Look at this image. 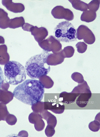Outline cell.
<instances>
[{"label":"cell","mask_w":100,"mask_h":137,"mask_svg":"<svg viewBox=\"0 0 100 137\" xmlns=\"http://www.w3.org/2000/svg\"><path fill=\"white\" fill-rule=\"evenodd\" d=\"M44 92V88L39 80L28 79L17 86L13 94L20 101L32 106L42 100Z\"/></svg>","instance_id":"obj_1"},{"label":"cell","mask_w":100,"mask_h":137,"mask_svg":"<svg viewBox=\"0 0 100 137\" xmlns=\"http://www.w3.org/2000/svg\"><path fill=\"white\" fill-rule=\"evenodd\" d=\"M50 53L44 50L41 54L31 57L27 61L25 67L26 74L30 78L39 79L49 73L50 67L47 63V58Z\"/></svg>","instance_id":"obj_2"},{"label":"cell","mask_w":100,"mask_h":137,"mask_svg":"<svg viewBox=\"0 0 100 137\" xmlns=\"http://www.w3.org/2000/svg\"><path fill=\"white\" fill-rule=\"evenodd\" d=\"M4 72L5 81L12 85L21 83L26 77L24 67L19 62L15 61H10L5 64Z\"/></svg>","instance_id":"obj_3"},{"label":"cell","mask_w":100,"mask_h":137,"mask_svg":"<svg viewBox=\"0 0 100 137\" xmlns=\"http://www.w3.org/2000/svg\"><path fill=\"white\" fill-rule=\"evenodd\" d=\"M54 33L60 41L69 42L77 40L76 30L68 21L59 23L54 28Z\"/></svg>","instance_id":"obj_4"},{"label":"cell","mask_w":100,"mask_h":137,"mask_svg":"<svg viewBox=\"0 0 100 137\" xmlns=\"http://www.w3.org/2000/svg\"><path fill=\"white\" fill-rule=\"evenodd\" d=\"M39 46L44 50L53 53L59 52L62 50V46L60 42L53 36H50L46 40L38 43Z\"/></svg>","instance_id":"obj_5"},{"label":"cell","mask_w":100,"mask_h":137,"mask_svg":"<svg viewBox=\"0 0 100 137\" xmlns=\"http://www.w3.org/2000/svg\"><path fill=\"white\" fill-rule=\"evenodd\" d=\"M76 38L78 40L83 39L87 44H91L95 40V36L92 31L86 26L82 24L76 30Z\"/></svg>","instance_id":"obj_6"},{"label":"cell","mask_w":100,"mask_h":137,"mask_svg":"<svg viewBox=\"0 0 100 137\" xmlns=\"http://www.w3.org/2000/svg\"><path fill=\"white\" fill-rule=\"evenodd\" d=\"M51 13L55 18L64 19L68 21L72 20L74 17L73 13L70 10L65 8L61 6H57L52 10Z\"/></svg>","instance_id":"obj_7"},{"label":"cell","mask_w":100,"mask_h":137,"mask_svg":"<svg viewBox=\"0 0 100 137\" xmlns=\"http://www.w3.org/2000/svg\"><path fill=\"white\" fill-rule=\"evenodd\" d=\"M42 118L39 113L32 112L29 115L28 119L30 122L34 124L35 128L38 131L42 130L45 124Z\"/></svg>","instance_id":"obj_8"},{"label":"cell","mask_w":100,"mask_h":137,"mask_svg":"<svg viewBox=\"0 0 100 137\" xmlns=\"http://www.w3.org/2000/svg\"><path fill=\"white\" fill-rule=\"evenodd\" d=\"M30 32L36 40L38 43L44 40L48 34L46 29L43 27L38 28L36 26H33Z\"/></svg>","instance_id":"obj_9"},{"label":"cell","mask_w":100,"mask_h":137,"mask_svg":"<svg viewBox=\"0 0 100 137\" xmlns=\"http://www.w3.org/2000/svg\"><path fill=\"white\" fill-rule=\"evenodd\" d=\"M2 4L9 10L15 13L22 12L25 9V7L21 3H14L12 0H2Z\"/></svg>","instance_id":"obj_10"},{"label":"cell","mask_w":100,"mask_h":137,"mask_svg":"<svg viewBox=\"0 0 100 137\" xmlns=\"http://www.w3.org/2000/svg\"><path fill=\"white\" fill-rule=\"evenodd\" d=\"M62 50L56 53L49 54L47 58V62L48 65L56 66L61 64L64 62L65 58L62 55Z\"/></svg>","instance_id":"obj_11"},{"label":"cell","mask_w":100,"mask_h":137,"mask_svg":"<svg viewBox=\"0 0 100 137\" xmlns=\"http://www.w3.org/2000/svg\"><path fill=\"white\" fill-rule=\"evenodd\" d=\"M64 106L62 104H56L49 102H44V109L50 110L56 114L62 113L64 110Z\"/></svg>","instance_id":"obj_12"},{"label":"cell","mask_w":100,"mask_h":137,"mask_svg":"<svg viewBox=\"0 0 100 137\" xmlns=\"http://www.w3.org/2000/svg\"><path fill=\"white\" fill-rule=\"evenodd\" d=\"M79 95L77 93L64 92L60 94L59 100L64 103L68 104L74 102L76 97Z\"/></svg>","instance_id":"obj_13"},{"label":"cell","mask_w":100,"mask_h":137,"mask_svg":"<svg viewBox=\"0 0 100 137\" xmlns=\"http://www.w3.org/2000/svg\"><path fill=\"white\" fill-rule=\"evenodd\" d=\"M42 118L45 120L48 125L54 128L57 124V120L55 116L49 112L47 110H44L42 112L39 113Z\"/></svg>","instance_id":"obj_14"},{"label":"cell","mask_w":100,"mask_h":137,"mask_svg":"<svg viewBox=\"0 0 100 137\" xmlns=\"http://www.w3.org/2000/svg\"><path fill=\"white\" fill-rule=\"evenodd\" d=\"M77 98L76 103L79 107H85L88 103L89 100L92 96L91 92L80 94Z\"/></svg>","instance_id":"obj_15"},{"label":"cell","mask_w":100,"mask_h":137,"mask_svg":"<svg viewBox=\"0 0 100 137\" xmlns=\"http://www.w3.org/2000/svg\"><path fill=\"white\" fill-rule=\"evenodd\" d=\"M8 13L3 9L0 8V28L5 29L8 28L10 18Z\"/></svg>","instance_id":"obj_16"},{"label":"cell","mask_w":100,"mask_h":137,"mask_svg":"<svg viewBox=\"0 0 100 137\" xmlns=\"http://www.w3.org/2000/svg\"><path fill=\"white\" fill-rule=\"evenodd\" d=\"M14 97L12 92L8 90H2L0 89V102L6 104L13 100Z\"/></svg>","instance_id":"obj_17"},{"label":"cell","mask_w":100,"mask_h":137,"mask_svg":"<svg viewBox=\"0 0 100 137\" xmlns=\"http://www.w3.org/2000/svg\"><path fill=\"white\" fill-rule=\"evenodd\" d=\"M96 17V12L90 10L83 11L80 17V20L87 22H92L95 20Z\"/></svg>","instance_id":"obj_18"},{"label":"cell","mask_w":100,"mask_h":137,"mask_svg":"<svg viewBox=\"0 0 100 137\" xmlns=\"http://www.w3.org/2000/svg\"><path fill=\"white\" fill-rule=\"evenodd\" d=\"M24 23L25 20L23 17H16L10 20L8 27L10 28L15 29L22 27Z\"/></svg>","instance_id":"obj_19"},{"label":"cell","mask_w":100,"mask_h":137,"mask_svg":"<svg viewBox=\"0 0 100 137\" xmlns=\"http://www.w3.org/2000/svg\"><path fill=\"white\" fill-rule=\"evenodd\" d=\"M80 84L76 86L71 92L78 94L80 95L81 93L91 92L90 88L86 81L84 80L83 83Z\"/></svg>","instance_id":"obj_20"},{"label":"cell","mask_w":100,"mask_h":137,"mask_svg":"<svg viewBox=\"0 0 100 137\" xmlns=\"http://www.w3.org/2000/svg\"><path fill=\"white\" fill-rule=\"evenodd\" d=\"M73 7L76 10L81 11L87 10L88 4L80 0H69Z\"/></svg>","instance_id":"obj_21"},{"label":"cell","mask_w":100,"mask_h":137,"mask_svg":"<svg viewBox=\"0 0 100 137\" xmlns=\"http://www.w3.org/2000/svg\"><path fill=\"white\" fill-rule=\"evenodd\" d=\"M39 80L44 88H51L54 84V82L51 78L46 75L41 77L39 78Z\"/></svg>","instance_id":"obj_22"},{"label":"cell","mask_w":100,"mask_h":137,"mask_svg":"<svg viewBox=\"0 0 100 137\" xmlns=\"http://www.w3.org/2000/svg\"><path fill=\"white\" fill-rule=\"evenodd\" d=\"M62 51L64 58H70L73 56L75 50L72 46H69L64 47L63 50H62Z\"/></svg>","instance_id":"obj_23"},{"label":"cell","mask_w":100,"mask_h":137,"mask_svg":"<svg viewBox=\"0 0 100 137\" xmlns=\"http://www.w3.org/2000/svg\"><path fill=\"white\" fill-rule=\"evenodd\" d=\"M9 114L6 104L0 102V121H5L6 117Z\"/></svg>","instance_id":"obj_24"},{"label":"cell","mask_w":100,"mask_h":137,"mask_svg":"<svg viewBox=\"0 0 100 137\" xmlns=\"http://www.w3.org/2000/svg\"><path fill=\"white\" fill-rule=\"evenodd\" d=\"M31 108L33 112L40 113L44 109V102L39 101L32 106Z\"/></svg>","instance_id":"obj_25"},{"label":"cell","mask_w":100,"mask_h":137,"mask_svg":"<svg viewBox=\"0 0 100 137\" xmlns=\"http://www.w3.org/2000/svg\"><path fill=\"white\" fill-rule=\"evenodd\" d=\"M100 3V0H92L88 4V9L90 10L96 12L99 8Z\"/></svg>","instance_id":"obj_26"},{"label":"cell","mask_w":100,"mask_h":137,"mask_svg":"<svg viewBox=\"0 0 100 137\" xmlns=\"http://www.w3.org/2000/svg\"><path fill=\"white\" fill-rule=\"evenodd\" d=\"M71 77L78 84L82 83L84 81L82 75L78 72L73 73L72 74Z\"/></svg>","instance_id":"obj_27"},{"label":"cell","mask_w":100,"mask_h":137,"mask_svg":"<svg viewBox=\"0 0 100 137\" xmlns=\"http://www.w3.org/2000/svg\"><path fill=\"white\" fill-rule=\"evenodd\" d=\"M88 126L89 129L92 131L93 132H98L100 128V122L94 120L89 124Z\"/></svg>","instance_id":"obj_28"},{"label":"cell","mask_w":100,"mask_h":137,"mask_svg":"<svg viewBox=\"0 0 100 137\" xmlns=\"http://www.w3.org/2000/svg\"><path fill=\"white\" fill-rule=\"evenodd\" d=\"M76 46L78 52L83 53L86 50L87 45L84 42H79L76 45Z\"/></svg>","instance_id":"obj_29"},{"label":"cell","mask_w":100,"mask_h":137,"mask_svg":"<svg viewBox=\"0 0 100 137\" xmlns=\"http://www.w3.org/2000/svg\"><path fill=\"white\" fill-rule=\"evenodd\" d=\"M17 120V118L14 115L10 114L7 115L5 120L8 124L11 126L15 124Z\"/></svg>","instance_id":"obj_30"},{"label":"cell","mask_w":100,"mask_h":137,"mask_svg":"<svg viewBox=\"0 0 100 137\" xmlns=\"http://www.w3.org/2000/svg\"><path fill=\"white\" fill-rule=\"evenodd\" d=\"M54 128L52 126L48 125L45 130L46 135L48 137L52 136L54 134L55 130Z\"/></svg>","instance_id":"obj_31"},{"label":"cell","mask_w":100,"mask_h":137,"mask_svg":"<svg viewBox=\"0 0 100 137\" xmlns=\"http://www.w3.org/2000/svg\"><path fill=\"white\" fill-rule=\"evenodd\" d=\"M33 26L28 23H25L22 27V28L24 31L30 32Z\"/></svg>","instance_id":"obj_32"},{"label":"cell","mask_w":100,"mask_h":137,"mask_svg":"<svg viewBox=\"0 0 100 137\" xmlns=\"http://www.w3.org/2000/svg\"><path fill=\"white\" fill-rule=\"evenodd\" d=\"M4 76L2 70L0 66V89L3 84L4 82Z\"/></svg>","instance_id":"obj_33"},{"label":"cell","mask_w":100,"mask_h":137,"mask_svg":"<svg viewBox=\"0 0 100 137\" xmlns=\"http://www.w3.org/2000/svg\"><path fill=\"white\" fill-rule=\"evenodd\" d=\"M18 136V137H28V134L27 131L24 130H22L19 132Z\"/></svg>","instance_id":"obj_34"},{"label":"cell","mask_w":100,"mask_h":137,"mask_svg":"<svg viewBox=\"0 0 100 137\" xmlns=\"http://www.w3.org/2000/svg\"><path fill=\"white\" fill-rule=\"evenodd\" d=\"M0 42L1 43L4 44V40L3 37L0 36Z\"/></svg>","instance_id":"obj_35"}]
</instances>
